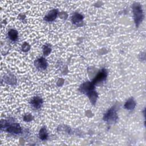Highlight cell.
<instances>
[{
  "label": "cell",
  "mask_w": 146,
  "mask_h": 146,
  "mask_svg": "<svg viewBox=\"0 0 146 146\" xmlns=\"http://www.w3.org/2000/svg\"><path fill=\"white\" fill-rule=\"evenodd\" d=\"M94 86L92 82H86L83 83L80 87V91L88 96L93 104H95L98 96Z\"/></svg>",
  "instance_id": "obj_1"
},
{
  "label": "cell",
  "mask_w": 146,
  "mask_h": 146,
  "mask_svg": "<svg viewBox=\"0 0 146 146\" xmlns=\"http://www.w3.org/2000/svg\"><path fill=\"white\" fill-rule=\"evenodd\" d=\"M132 9H133L135 22L136 27H138L139 25L140 24V23L142 22L144 18L142 7L140 5V4L138 3H135L133 5Z\"/></svg>",
  "instance_id": "obj_2"
},
{
  "label": "cell",
  "mask_w": 146,
  "mask_h": 146,
  "mask_svg": "<svg viewBox=\"0 0 146 146\" xmlns=\"http://www.w3.org/2000/svg\"><path fill=\"white\" fill-rule=\"evenodd\" d=\"M103 119L106 121H115L117 119V116L114 107L110 108L107 113H105Z\"/></svg>",
  "instance_id": "obj_3"
},
{
  "label": "cell",
  "mask_w": 146,
  "mask_h": 146,
  "mask_svg": "<svg viewBox=\"0 0 146 146\" xmlns=\"http://www.w3.org/2000/svg\"><path fill=\"white\" fill-rule=\"evenodd\" d=\"M107 77V71L104 68H103L92 80V83L95 85L104 80Z\"/></svg>",
  "instance_id": "obj_4"
},
{
  "label": "cell",
  "mask_w": 146,
  "mask_h": 146,
  "mask_svg": "<svg viewBox=\"0 0 146 146\" xmlns=\"http://www.w3.org/2000/svg\"><path fill=\"white\" fill-rule=\"evenodd\" d=\"M7 127L6 131L10 133H19L21 132V128L18 123H13L12 124H5V127Z\"/></svg>",
  "instance_id": "obj_5"
},
{
  "label": "cell",
  "mask_w": 146,
  "mask_h": 146,
  "mask_svg": "<svg viewBox=\"0 0 146 146\" xmlns=\"http://www.w3.org/2000/svg\"><path fill=\"white\" fill-rule=\"evenodd\" d=\"M47 65V62L46 59L43 57H41L35 61V66L38 69L44 70L46 68Z\"/></svg>",
  "instance_id": "obj_6"
},
{
  "label": "cell",
  "mask_w": 146,
  "mask_h": 146,
  "mask_svg": "<svg viewBox=\"0 0 146 146\" xmlns=\"http://www.w3.org/2000/svg\"><path fill=\"white\" fill-rule=\"evenodd\" d=\"M58 15V10L53 9L48 12V13L45 16L44 20L47 22H52L56 18Z\"/></svg>",
  "instance_id": "obj_7"
},
{
  "label": "cell",
  "mask_w": 146,
  "mask_h": 146,
  "mask_svg": "<svg viewBox=\"0 0 146 146\" xmlns=\"http://www.w3.org/2000/svg\"><path fill=\"white\" fill-rule=\"evenodd\" d=\"M42 104V99L38 96H35L31 100V104L35 108H39Z\"/></svg>",
  "instance_id": "obj_8"
},
{
  "label": "cell",
  "mask_w": 146,
  "mask_h": 146,
  "mask_svg": "<svg viewBox=\"0 0 146 146\" xmlns=\"http://www.w3.org/2000/svg\"><path fill=\"white\" fill-rule=\"evenodd\" d=\"M83 17L79 13H75L72 17V21L73 23L78 25L79 23H80L83 20Z\"/></svg>",
  "instance_id": "obj_9"
},
{
  "label": "cell",
  "mask_w": 146,
  "mask_h": 146,
  "mask_svg": "<svg viewBox=\"0 0 146 146\" xmlns=\"http://www.w3.org/2000/svg\"><path fill=\"white\" fill-rule=\"evenodd\" d=\"M135 106H136V103L135 100L132 98H130L125 103L124 108L129 110H132L135 108Z\"/></svg>",
  "instance_id": "obj_10"
},
{
  "label": "cell",
  "mask_w": 146,
  "mask_h": 146,
  "mask_svg": "<svg viewBox=\"0 0 146 146\" xmlns=\"http://www.w3.org/2000/svg\"><path fill=\"white\" fill-rule=\"evenodd\" d=\"M39 137L41 140H45L47 139L48 137V134L46 131V129L45 127H42L40 131H39Z\"/></svg>",
  "instance_id": "obj_11"
},
{
  "label": "cell",
  "mask_w": 146,
  "mask_h": 146,
  "mask_svg": "<svg viewBox=\"0 0 146 146\" xmlns=\"http://www.w3.org/2000/svg\"><path fill=\"white\" fill-rule=\"evenodd\" d=\"M8 36L12 40H15L18 38V32L14 29L10 30L8 33Z\"/></svg>",
  "instance_id": "obj_12"
},
{
  "label": "cell",
  "mask_w": 146,
  "mask_h": 146,
  "mask_svg": "<svg viewBox=\"0 0 146 146\" xmlns=\"http://www.w3.org/2000/svg\"><path fill=\"white\" fill-rule=\"evenodd\" d=\"M50 51H51V48L49 46L45 45L43 48V54L45 55H48L50 54Z\"/></svg>",
  "instance_id": "obj_13"
},
{
  "label": "cell",
  "mask_w": 146,
  "mask_h": 146,
  "mask_svg": "<svg viewBox=\"0 0 146 146\" xmlns=\"http://www.w3.org/2000/svg\"><path fill=\"white\" fill-rule=\"evenodd\" d=\"M30 49V46L27 43H25L22 45V50L24 51H27Z\"/></svg>",
  "instance_id": "obj_14"
},
{
  "label": "cell",
  "mask_w": 146,
  "mask_h": 146,
  "mask_svg": "<svg viewBox=\"0 0 146 146\" xmlns=\"http://www.w3.org/2000/svg\"><path fill=\"white\" fill-rule=\"evenodd\" d=\"M32 118H33V117L30 114H27L24 116V120H25L26 121H29L33 119Z\"/></svg>",
  "instance_id": "obj_15"
}]
</instances>
